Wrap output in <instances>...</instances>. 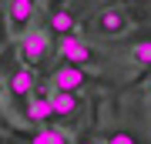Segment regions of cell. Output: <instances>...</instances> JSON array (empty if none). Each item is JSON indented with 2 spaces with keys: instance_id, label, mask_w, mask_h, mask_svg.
Segmentation results:
<instances>
[{
  "instance_id": "cell-1",
  "label": "cell",
  "mask_w": 151,
  "mask_h": 144,
  "mask_svg": "<svg viewBox=\"0 0 151 144\" xmlns=\"http://www.w3.org/2000/svg\"><path fill=\"white\" fill-rule=\"evenodd\" d=\"M128 27H131V17H128V10H121V7H108V10H101L97 20H94V30L101 34V37H121V34H128Z\"/></svg>"
},
{
  "instance_id": "cell-12",
  "label": "cell",
  "mask_w": 151,
  "mask_h": 144,
  "mask_svg": "<svg viewBox=\"0 0 151 144\" xmlns=\"http://www.w3.org/2000/svg\"><path fill=\"white\" fill-rule=\"evenodd\" d=\"M104 144H141L134 134H128V131H114V134H108V141Z\"/></svg>"
},
{
  "instance_id": "cell-7",
  "label": "cell",
  "mask_w": 151,
  "mask_h": 144,
  "mask_svg": "<svg viewBox=\"0 0 151 144\" xmlns=\"http://www.w3.org/2000/svg\"><path fill=\"white\" fill-rule=\"evenodd\" d=\"M7 20H10L14 30H24V27L34 20V0H10V7H7Z\"/></svg>"
},
{
  "instance_id": "cell-14",
  "label": "cell",
  "mask_w": 151,
  "mask_h": 144,
  "mask_svg": "<svg viewBox=\"0 0 151 144\" xmlns=\"http://www.w3.org/2000/svg\"><path fill=\"white\" fill-rule=\"evenodd\" d=\"M81 144H94V141H81Z\"/></svg>"
},
{
  "instance_id": "cell-6",
  "label": "cell",
  "mask_w": 151,
  "mask_h": 144,
  "mask_svg": "<svg viewBox=\"0 0 151 144\" xmlns=\"http://www.w3.org/2000/svg\"><path fill=\"white\" fill-rule=\"evenodd\" d=\"M10 94L17 97V101H24V97H34V70L30 67H17L10 74Z\"/></svg>"
},
{
  "instance_id": "cell-9",
  "label": "cell",
  "mask_w": 151,
  "mask_h": 144,
  "mask_svg": "<svg viewBox=\"0 0 151 144\" xmlns=\"http://www.w3.org/2000/svg\"><path fill=\"white\" fill-rule=\"evenodd\" d=\"M30 144H70V138L60 128H40V131H34Z\"/></svg>"
},
{
  "instance_id": "cell-3",
  "label": "cell",
  "mask_w": 151,
  "mask_h": 144,
  "mask_svg": "<svg viewBox=\"0 0 151 144\" xmlns=\"http://www.w3.org/2000/svg\"><path fill=\"white\" fill-rule=\"evenodd\" d=\"M47 50H50V37L44 30H30V34L20 37V60H24V64H34V67L44 64Z\"/></svg>"
},
{
  "instance_id": "cell-4",
  "label": "cell",
  "mask_w": 151,
  "mask_h": 144,
  "mask_svg": "<svg viewBox=\"0 0 151 144\" xmlns=\"http://www.w3.org/2000/svg\"><path fill=\"white\" fill-rule=\"evenodd\" d=\"M57 54L64 57V64H77V67L91 60V47H87V40H81L77 34H70V37H60Z\"/></svg>"
},
{
  "instance_id": "cell-8",
  "label": "cell",
  "mask_w": 151,
  "mask_h": 144,
  "mask_svg": "<svg viewBox=\"0 0 151 144\" xmlns=\"http://www.w3.org/2000/svg\"><path fill=\"white\" fill-rule=\"evenodd\" d=\"M27 117H30V121H37V124L54 121V107H50V91H47V94H34L30 101H27Z\"/></svg>"
},
{
  "instance_id": "cell-13",
  "label": "cell",
  "mask_w": 151,
  "mask_h": 144,
  "mask_svg": "<svg viewBox=\"0 0 151 144\" xmlns=\"http://www.w3.org/2000/svg\"><path fill=\"white\" fill-rule=\"evenodd\" d=\"M128 4H148V0H128Z\"/></svg>"
},
{
  "instance_id": "cell-10",
  "label": "cell",
  "mask_w": 151,
  "mask_h": 144,
  "mask_svg": "<svg viewBox=\"0 0 151 144\" xmlns=\"http://www.w3.org/2000/svg\"><path fill=\"white\" fill-rule=\"evenodd\" d=\"M50 30L60 34V37H70V34H74V17L67 10H54L50 14Z\"/></svg>"
},
{
  "instance_id": "cell-11",
  "label": "cell",
  "mask_w": 151,
  "mask_h": 144,
  "mask_svg": "<svg viewBox=\"0 0 151 144\" xmlns=\"http://www.w3.org/2000/svg\"><path fill=\"white\" fill-rule=\"evenodd\" d=\"M131 60H134V64H141V67H151V37L131 47Z\"/></svg>"
},
{
  "instance_id": "cell-2",
  "label": "cell",
  "mask_w": 151,
  "mask_h": 144,
  "mask_svg": "<svg viewBox=\"0 0 151 144\" xmlns=\"http://www.w3.org/2000/svg\"><path fill=\"white\" fill-rule=\"evenodd\" d=\"M84 84H87V70H84V67H77V64H60L54 74H50V91L77 94Z\"/></svg>"
},
{
  "instance_id": "cell-5",
  "label": "cell",
  "mask_w": 151,
  "mask_h": 144,
  "mask_svg": "<svg viewBox=\"0 0 151 144\" xmlns=\"http://www.w3.org/2000/svg\"><path fill=\"white\" fill-rule=\"evenodd\" d=\"M50 107H54V117L74 121V114L81 111V97H77V94H67V91H50Z\"/></svg>"
}]
</instances>
